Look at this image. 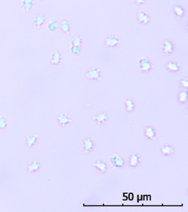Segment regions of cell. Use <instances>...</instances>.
<instances>
[{
	"label": "cell",
	"instance_id": "obj_1",
	"mask_svg": "<svg viewBox=\"0 0 188 212\" xmlns=\"http://www.w3.org/2000/svg\"><path fill=\"white\" fill-rule=\"evenodd\" d=\"M138 64L141 71L143 73L150 72L152 69V64L147 58H143L138 61Z\"/></svg>",
	"mask_w": 188,
	"mask_h": 212
},
{
	"label": "cell",
	"instance_id": "obj_2",
	"mask_svg": "<svg viewBox=\"0 0 188 212\" xmlns=\"http://www.w3.org/2000/svg\"><path fill=\"white\" fill-rule=\"evenodd\" d=\"M109 160L112 166L115 168H122L125 163L124 157L120 155H114Z\"/></svg>",
	"mask_w": 188,
	"mask_h": 212
},
{
	"label": "cell",
	"instance_id": "obj_3",
	"mask_svg": "<svg viewBox=\"0 0 188 212\" xmlns=\"http://www.w3.org/2000/svg\"><path fill=\"white\" fill-rule=\"evenodd\" d=\"M86 77L91 80H99L101 78V70L97 68H91L87 73Z\"/></svg>",
	"mask_w": 188,
	"mask_h": 212
},
{
	"label": "cell",
	"instance_id": "obj_4",
	"mask_svg": "<svg viewBox=\"0 0 188 212\" xmlns=\"http://www.w3.org/2000/svg\"><path fill=\"white\" fill-rule=\"evenodd\" d=\"M161 48L163 54L166 55H169L173 53L174 46L172 42L168 40H164L161 46Z\"/></svg>",
	"mask_w": 188,
	"mask_h": 212
},
{
	"label": "cell",
	"instance_id": "obj_5",
	"mask_svg": "<svg viewBox=\"0 0 188 212\" xmlns=\"http://www.w3.org/2000/svg\"><path fill=\"white\" fill-rule=\"evenodd\" d=\"M160 152L163 156H170L175 154V149L172 146L166 144L160 147Z\"/></svg>",
	"mask_w": 188,
	"mask_h": 212
},
{
	"label": "cell",
	"instance_id": "obj_6",
	"mask_svg": "<svg viewBox=\"0 0 188 212\" xmlns=\"http://www.w3.org/2000/svg\"><path fill=\"white\" fill-rule=\"evenodd\" d=\"M120 41L117 37L111 36L108 37L105 39L104 43L107 47L114 48L120 44Z\"/></svg>",
	"mask_w": 188,
	"mask_h": 212
},
{
	"label": "cell",
	"instance_id": "obj_7",
	"mask_svg": "<svg viewBox=\"0 0 188 212\" xmlns=\"http://www.w3.org/2000/svg\"><path fill=\"white\" fill-rule=\"evenodd\" d=\"M128 165L131 167H136L140 164L141 157L135 154H131L128 158Z\"/></svg>",
	"mask_w": 188,
	"mask_h": 212
},
{
	"label": "cell",
	"instance_id": "obj_8",
	"mask_svg": "<svg viewBox=\"0 0 188 212\" xmlns=\"http://www.w3.org/2000/svg\"><path fill=\"white\" fill-rule=\"evenodd\" d=\"M57 120L59 123V124L62 127L66 126L68 124H70L73 123V120L69 118L67 116V114L65 113H60L57 116Z\"/></svg>",
	"mask_w": 188,
	"mask_h": 212
},
{
	"label": "cell",
	"instance_id": "obj_9",
	"mask_svg": "<svg viewBox=\"0 0 188 212\" xmlns=\"http://www.w3.org/2000/svg\"><path fill=\"white\" fill-rule=\"evenodd\" d=\"M108 118V116L107 115V113L104 112V111H102V112L98 113L96 115L94 116L92 118V119L96 121L98 125H101L102 124L105 123L107 121Z\"/></svg>",
	"mask_w": 188,
	"mask_h": 212
},
{
	"label": "cell",
	"instance_id": "obj_10",
	"mask_svg": "<svg viewBox=\"0 0 188 212\" xmlns=\"http://www.w3.org/2000/svg\"><path fill=\"white\" fill-rule=\"evenodd\" d=\"M144 135L148 139L151 140L156 139V133L152 126H146L144 127Z\"/></svg>",
	"mask_w": 188,
	"mask_h": 212
},
{
	"label": "cell",
	"instance_id": "obj_11",
	"mask_svg": "<svg viewBox=\"0 0 188 212\" xmlns=\"http://www.w3.org/2000/svg\"><path fill=\"white\" fill-rule=\"evenodd\" d=\"M82 147L84 149L85 153H88L92 151L94 147V142L91 138H85L83 139Z\"/></svg>",
	"mask_w": 188,
	"mask_h": 212
},
{
	"label": "cell",
	"instance_id": "obj_12",
	"mask_svg": "<svg viewBox=\"0 0 188 212\" xmlns=\"http://www.w3.org/2000/svg\"><path fill=\"white\" fill-rule=\"evenodd\" d=\"M136 17L138 21L143 25H147L151 20L150 16L143 11L137 12Z\"/></svg>",
	"mask_w": 188,
	"mask_h": 212
},
{
	"label": "cell",
	"instance_id": "obj_13",
	"mask_svg": "<svg viewBox=\"0 0 188 212\" xmlns=\"http://www.w3.org/2000/svg\"><path fill=\"white\" fill-rule=\"evenodd\" d=\"M166 69L169 72H178L180 69V65L176 62L170 61L166 64Z\"/></svg>",
	"mask_w": 188,
	"mask_h": 212
},
{
	"label": "cell",
	"instance_id": "obj_14",
	"mask_svg": "<svg viewBox=\"0 0 188 212\" xmlns=\"http://www.w3.org/2000/svg\"><path fill=\"white\" fill-rule=\"evenodd\" d=\"M177 100L178 102L181 104L186 103L188 101V90L185 89H182L178 93Z\"/></svg>",
	"mask_w": 188,
	"mask_h": 212
},
{
	"label": "cell",
	"instance_id": "obj_15",
	"mask_svg": "<svg viewBox=\"0 0 188 212\" xmlns=\"http://www.w3.org/2000/svg\"><path fill=\"white\" fill-rule=\"evenodd\" d=\"M94 166L97 168L102 173H105L107 171L108 166L107 165L101 160H97L94 164Z\"/></svg>",
	"mask_w": 188,
	"mask_h": 212
},
{
	"label": "cell",
	"instance_id": "obj_16",
	"mask_svg": "<svg viewBox=\"0 0 188 212\" xmlns=\"http://www.w3.org/2000/svg\"><path fill=\"white\" fill-rule=\"evenodd\" d=\"M60 26V22L58 20H54L50 22V23H48L46 26L47 30L49 31L55 32L57 31Z\"/></svg>",
	"mask_w": 188,
	"mask_h": 212
},
{
	"label": "cell",
	"instance_id": "obj_17",
	"mask_svg": "<svg viewBox=\"0 0 188 212\" xmlns=\"http://www.w3.org/2000/svg\"><path fill=\"white\" fill-rule=\"evenodd\" d=\"M40 163L36 160H34L33 162L27 166V170L29 173H33L34 172L38 171L41 168Z\"/></svg>",
	"mask_w": 188,
	"mask_h": 212
},
{
	"label": "cell",
	"instance_id": "obj_18",
	"mask_svg": "<svg viewBox=\"0 0 188 212\" xmlns=\"http://www.w3.org/2000/svg\"><path fill=\"white\" fill-rule=\"evenodd\" d=\"M38 137L39 135L38 134L27 136L26 137V144L28 146V147H31L35 145L36 143Z\"/></svg>",
	"mask_w": 188,
	"mask_h": 212
},
{
	"label": "cell",
	"instance_id": "obj_19",
	"mask_svg": "<svg viewBox=\"0 0 188 212\" xmlns=\"http://www.w3.org/2000/svg\"><path fill=\"white\" fill-rule=\"evenodd\" d=\"M61 59V52L57 50L55 51V52L53 53L51 59H50V62L52 64H58Z\"/></svg>",
	"mask_w": 188,
	"mask_h": 212
},
{
	"label": "cell",
	"instance_id": "obj_20",
	"mask_svg": "<svg viewBox=\"0 0 188 212\" xmlns=\"http://www.w3.org/2000/svg\"><path fill=\"white\" fill-rule=\"evenodd\" d=\"M126 110L127 112H132L135 109V104L132 99L129 98L124 101Z\"/></svg>",
	"mask_w": 188,
	"mask_h": 212
},
{
	"label": "cell",
	"instance_id": "obj_21",
	"mask_svg": "<svg viewBox=\"0 0 188 212\" xmlns=\"http://www.w3.org/2000/svg\"><path fill=\"white\" fill-rule=\"evenodd\" d=\"M60 29L61 31L64 33H68L70 30V26L68 21L66 20H64L62 21L61 23H60Z\"/></svg>",
	"mask_w": 188,
	"mask_h": 212
},
{
	"label": "cell",
	"instance_id": "obj_22",
	"mask_svg": "<svg viewBox=\"0 0 188 212\" xmlns=\"http://www.w3.org/2000/svg\"><path fill=\"white\" fill-rule=\"evenodd\" d=\"M45 21V17L43 15H39L34 18L33 23L38 27H40L44 24Z\"/></svg>",
	"mask_w": 188,
	"mask_h": 212
},
{
	"label": "cell",
	"instance_id": "obj_23",
	"mask_svg": "<svg viewBox=\"0 0 188 212\" xmlns=\"http://www.w3.org/2000/svg\"><path fill=\"white\" fill-rule=\"evenodd\" d=\"M173 11L174 13L179 17H182L184 15L185 11L180 6H174L173 7Z\"/></svg>",
	"mask_w": 188,
	"mask_h": 212
},
{
	"label": "cell",
	"instance_id": "obj_24",
	"mask_svg": "<svg viewBox=\"0 0 188 212\" xmlns=\"http://www.w3.org/2000/svg\"><path fill=\"white\" fill-rule=\"evenodd\" d=\"M33 0H23L22 6L27 11L31 10V8L33 7Z\"/></svg>",
	"mask_w": 188,
	"mask_h": 212
},
{
	"label": "cell",
	"instance_id": "obj_25",
	"mask_svg": "<svg viewBox=\"0 0 188 212\" xmlns=\"http://www.w3.org/2000/svg\"><path fill=\"white\" fill-rule=\"evenodd\" d=\"M72 46H81L82 43V39L81 37L80 36H75L73 37L71 39Z\"/></svg>",
	"mask_w": 188,
	"mask_h": 212
},
{
	"label": "cell",
	"instance_id": "obj_26",
	"mask_svg": "<svg viewBox=\"0 0 188 212\" xmlns=\"http://www.w3.org/2000/svg\"><path fill=\"white\" fill-rule=\"evenodd\" d=\"M70 51L73 54H79L82 51L81 46H72L70 49Z\"/></svg>",
	"mask_w": 188,
	"mask_h": 212
},
{
	"label": "cell",
	"instance_id": "obj_27",
	"mask_svg": "<svg viewBox=\"0 0 188 212\" xmlns=\"http://www.w3.org/2000/svg\"><path fill=\"white\" fill-rule=\"evenodd\" d=\"M8 125L7 121L5 117L0 116V129H4L7 127Z\"/></svg>",
	"mask_w": 188,
	"mask_h": 212
},
{
	"label": "cell",
	"instance_id": "obj_28",
	"mask_svg": "<svg viewBox=\"0 0 188 212\" xmlns=\"http://www.w3.org/2000/svg\"><path fill=\"white\" fill-rule=\"evenodd\" d=\"M180 86L182 89H187L188 87V79L184 78L180 81Z\"/></svg>",
	"mask_w": 188,
	"mask_h": 212
},
{
	"label": "cell",
	"instance_id": "obj_29",
	"mask_svg": "<svg viewBox=\"0 0 188 212\" xmlns=\"http://www.w3.org/2000/svg\"><path fill=\"white\" fill-rule=\"evenodd\" d=\"M137 5H141L145 3V0H132Z\"/></svg>",
	"mask_w": 188,
	"mask_h": 212
}]
</instances>
